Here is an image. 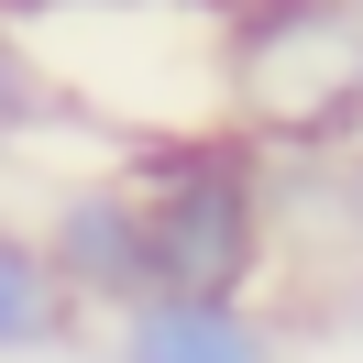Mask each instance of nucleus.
<instances>
[{"mask_svg":"<svg viewBox=\"0 0 363 363\" xmlns=\"http://www.w3.org/2000/svg\"><path fill=\"white\" fill-rule=\"evenodd\" d=\"M220 33L231 0H0V45L99 143L220 121Z\"/></svg>","mask_w":363,"mask_h":363,"instance_id":"1","label":"nucleus"},{"mask_svg":"<svg viewBox=\"0 0 363 363\" xmlns=\"http://www.w3.org/2000/svg\"><path fill=\"white\" fill-rule=\"evenodd\" d=\"M155 231L165 297H253L286 264V165L242 121H177V133L111 143Z\"/></svg>","mask_w":363,"mask_h":363,"instance_id":"2","label":"nucleus"},{"mask_svg":"<svg viewBox=\"0 0 363 363\" xmlns=\"http://www.w3.org/2000/svg\"><path fill=\"white\" fill-rule=\"evenodd\" d=\"M220 121L286 165L363 143V0H231Z\"/></svg>","mask_w":363,"mask_h":363,"instance_id":"3","label":"nucleus"},{"mask_svg":"<svg viewBox=\"0 0 363 363\" xmlns=\"http://www.w3.org/2000/svg\"><path fill=\"white\" fill-rule=\"evenodd\" d=\"M33 242H45L55 286L77 297V319H121L133 297H155V231H143V199L133 177L111 165H77V177H55L45 199H33Z\"/></svg>","mask_w":363,"mask_h":363,"instance_id":"4","label":"nucleus"},{"mask_svg":"<svg viewBox=\"0 0 363 363\" xmlns=\"http://www.w3.org/2000/svg\"><path fill=\"white\" fill-rule=\"evenodd\" d=\"M111 363H297L286 319L253 297H133L121 319H99Z\"/></svg>","mask_w":363,"mask_h":363,"instance_id":"5","label":"nucleus"},{"mask_svg":"<svg viewBox=\"0 0 363 363\" xmlns=\"http://www.w3.org/2000/svg\"><path fill=\"white\" fill-rule=\"evenodd\" d=\"M77 341H89V319H77V297L55 286L33 220L0 209V363H55V352H77Z\"/></svg>","mask_w":363,"mask_h":363,"instance_id":"6","label":"nucleus"},{"mask_svg":"<svg viewBox=\"0 0 363 363\" xmlns=\"http://www.w3.org/2000/svg\"><path fill=\"white\" fill-rule=\"evenodd\" d=\"M308 187H319V209H330V231L363 253V143H341V155H319L308 165Z\"/></svg>","mask_w":363,"mask_h":363,"instance_id":"7","label":"nucleus"},{"mask_svg":"<svg viewBox=\"0 0 363 363\" xmlns=\"http://www.w3.org/2000/svg\"><path fill=\"white\" fill-rule=\"evenodd\" d=\"M55 363H111V341H77V352H55Z\"/></svg>","mask_w":363,"mask_h":363,"instance_id":"8","label":"nucleus"},{"mask_svg":"<svg viewBox=\"0 0 363 363\" xmlns=\"http://www.w3.org/2000/svg\"><path fill=\"white\" fill-rule=\"evenodd\" d=\"M352 319H363V286H352Z\"/></svg>","mask_w":363,"mask_h":363,"instance_id":"9","label":"nucleus"}]
</instances>
